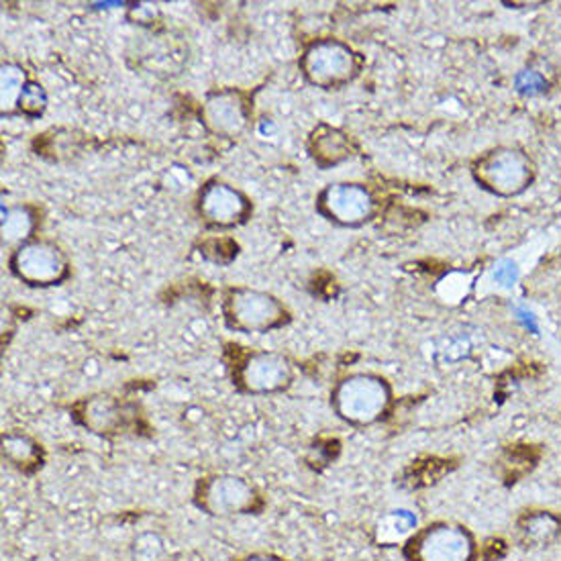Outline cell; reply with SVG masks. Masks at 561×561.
Returning <instances> with one entry per match:
<instances>
[{
    "instance_id": "1",
    "label": "cell",
    "mask_w": 561,
    "mask_h": 561,
    "mask_svg": "<svg viewBox=\"0 0 561 561\" xmlns=\"http://www.w3.org/2000/svg\"><path fill=\"white\" fill-rule=\"evenodd\" d=\"M331 407L341 421L352 427H371L380 423L392 407V388L388 380L357 371L341 378L331 392Z\"/></svg>"
},
{
    "instance_id": "2",
    "label": "cell",
    "mask_w": 561,
    "mask_h": 561,
    "mask_svg": "<svg viewBox=\"0 0 561 561\" xmlns=\"http://www.w3.org/2000/svg\"><path fill=\"white\" fill-rule=\"evenodd\" d=\"M193 503L201 513L215 518L257 515L264 508L260 490L236 473H208L198 478Z\"/></svg>"
},
{
    "instance_id": "3",
    "label": "cell",
    "mask_w": 561,
    "mask_h": 561,
    "mask_svg": "<svg viewBox=\"0 0 561 561\" xmlns=\"http://www.w3.org/2000/svg\"><path fill=\"white\" fill-rule=\"evenodd\" d=\"M222 319L237 333H270L290 321V310L280 298L253 288H229L222 298Z\"/></svg>"
},
{
    "instance_id": "4",
    "label": "cell",
    "mask_w": 561,
    "mask_h": 561,
    "mask_svg": "<svg viewBox=\"0 0 561 561\" xmlns=\"http://www.w3.org/2000/svg\"><path fill=\"white\" fill-rule=\"evenodd\" d=\"M400 551L407 561L478 560L473 533L456 520H433L425 527H419Z\"/></svg>"
},
{
    "instance_id": "5",
    "label": "cell",
    "mask_w": 561,
    "mask_h": 561,
    "mask_svg": "<svg viewBox=\"0 0 561 561\" xmlns=\"http://www.w3.org/2000/svg\"><path fill=\"white\" fill-rule=\"evenodd\" d=\"M231 376L239 392L250 397H270L293 386L295 366L278 352H248L236 359Z\"/></svg>"
},
{
    "instance_id": "6",
    "label": "cell",
    "mask_w": 561,
    "mask_h": 561,
    "mask_svg": "<svg viewBox=\"0 0 561 561\" xmlns=\"http://www.w3.org/2000/svg\"><path fill=\"white\" fill-rule=\"evenodd\" d=\"M298 66L312 87L333 90L354 80L359 72V58L340 39H319L305 49Z\"/></svg>"
},
{
    "instance_id": "7",
    "label": "cell",
    "mask_w": 561,
    "mask_h": 561,
    "mask_svg": "<svg viewBox=\"0 0 561 561\" xmlns=\"http://www.w3.org/2000/svg\"><path fill=\"white\" fill-rule=\"evenodd\" d=\"M16 278L33 288L58 286L68 278L70 264L58 243L47 239H31L15 248L9 260Z\"/></svg>"
},
{
    "instance_id": "8",
    "label": "cell",
    "mask_w": 561,
    "mask_h": 561,
    "mask_svg": "<svg viewBox=\"0 0 561 561\" xmlns=\"http://www.w3.org/2000/svg\"><path fill=\"white\" fill-rule=\"evenodd\" d=\"M473 176L490 193L511 196L523 193L527 184H531L533 165L520 151L496 149L478 160L473 165Z\"/></svg>"
},
{
    "instance_id": "9",
    "label": "cell",
    "mask_w": 561,
    "mask_h": 561,
    "mask_svg": "<svg viewBox=\"0 0 561 561\" xmlns=\"http://www.w3.org/2000/svg\"><path fill=\"white\" fill-rule=\"evenodd\" d=\"M317 208L327 221L341 227H359L374 217L376 203L366 186L355 182H335L319 193Z\"/></svg>"
},
{
    "instance_id": "10",
    "label": "cell",
    "mask_w": 561,
    "mask_h": 561,
    "mask_svg": "<svg viewBox=\"0 0 561 561\" xmlns=\"http://www.w3.org/2000/svg\"><path fill=\"white\" fill-rule=\"evenodd\" d=\"M198 215L217 229H231L250 219L252 203L245 194L225 182H208L198 194Z\"/></svg>"
},
{
    "instance_id": "11",
    "label": "cell",
    "mask_w": 561,
    "mask_h": 561,
    "mask_svg": "<svg viewBox=\"0 0 561 561\" xmlns=\"http://www.w3.org/2000/svg\"><path fill=\"white\" fill-rule=\"evenodd\" d=\"M252 108L239 90H215L203 104V123L210 134L233 139L248 129Z\"/></svg>"
},
{
    "instance_id": "12",
    "label": "cell",
    "mask_w": 561,
    "mask_h": 561,
    "mask_svg": "<svg viewBox=\"0 0 561 561\" xmlns=\"http://www.w3.org/2000/svg\"><path fill=\"white\" fill-rule=\"evenodd\" d=\"M75 416L82 427L89 428L94 435H113L125 423L121 400L104 392L80 400L75 407Z\"/></svg>"
},
{
    "instance_id": "13",
    "label": "cell",
    "mask_w": 561,
    "mask_h": 561,
    "mask_svg": "<svg viewBox=\"0 0 561 561\" xmlns=\"http://www.w3.org/2000/svg\"><path fill=\"white\" fill-rule=\"evenodd\" d=\"M518 543L529 549H546L561 541V515L549 508H527L515 523Z\"/></svg>"
},
{
    "instance_id": "14",
    "label": "cell",
    "mask_w": 561,
    "mask_h": 561,
    "mask_svg": "<svg viewBox=\"0 0 561 561\" xmlns=\"http://www.w3.org/2000/svg\"><path fill=\"white\" fill-rule=\"evenodd\" d=\"M310 158L319 168H333L340 163L350 160L354 156L355 146L352 137L343 134L341 129L329 127V125H319L309 139Z\"/></svg>"
},
{
    "instance_id": "15",
    "label": "cell",
    "mask_w": 561,
    "mask_h": 561,
    "mask_svg": "<svg viewBox=\"0 0 561 561\" xmlns=\"http://www.w3.org/2000/svg\"><path fill=\"white\" fill-rule=\"evenodd\" d=\"M419 529V523L411 511L394 508L376 523L374 537L380 547H402Z\"/></svg>"
},
{
    "instance_id": "16",
    "label": "cell",
    "mask_w": 561,
    "mask_h": 561,
    "mask_svg": "<svg viewBox=\"0 0 561 561\" xmlns=\"http://www.w3.org/2000/svg\"><path fill=\"white\" fill-rule=\"evenodd\" d=\"M2 458L19 472H33L42 466V445L25 433H4Z\"/></svg>"
},
{
    "instance_id": "17",
    "label": "cell",
    "mask_w": 561,
    "mask_h": 561,
    "mask_svg": "<svg viewBox=\"0 0 561 561\" xmlns=\"http://www.w3.org/2000/svg\"><path fill=\"white\" fill-rule=\"evenodd\" d=\"M37 222L30 207L4 208L2 215V241L7 245H23L31 241Z\"/></svg>"
},
{
    "instance_id": "18",
    "label": "cell",
    "mask_w": 561,
    "mask_h": 561,
    "mask_svg": "<svg viewBox=\"0 0 561 561\" xmlns=\"http://www.w3.org/2000/svg\"><path fill=\"white\" fill-rule=\"evenodd\" d=\"M0 84H2V99H0L2 115L19 113L21 96H23V92H25L27 84H30L25 70L21 66H16V64H11V61L2 64V82Z\"/></svg>"
},
{
    "instance_id": "19",
    "label": "cell",
    "mask_w": 561,
    "mask_h": 561,
    "mask_svg": "<svg viewBox=\"0 0 561 561\" xmlns=\"http://www.w3.org/2000/svg\"><path fill=\"white\" fill-rule=\"evenodd\" d=\"M470 354H472V341L468 335H463V333L445 335L444 340L439 341L435 347V362L444 364V366L445 364L454 366Z\"/></svg>"
},
{
    "instance_id": "20",
    "label": "cell",
    "mask_w": 561,
    "mask_h": 561,
    "mask_svg": "<svg viewBox=\"0 0 561 561\" xmlns=\"http://www.w3.org/2000/svg\"><path fill=\"white\" fill-rule=\"evenodd\" d=\"M45 106H47L45 90L39 84L30 82L21 96L19 113H23L25 117H39V115H44Z\"/></svg>"
},
{
    "instance_id": "21",
    "label": "cell",
    "mask_w": 561,
    "mask_h": 561,
    "mask_svg": "<svg viewBox=\"0 0 561 561\" xmlns=\"http://www.w3.org/2000/svg\"><path fill=\"white\" fill-rule=\"evenodd\" d=\"M466 290H468V276L458 274V272L445 276L444 280L439 282V286H437V293L444 298L445 302H458L461 296H466Z\"/></svg>"
},
{
    "instance_id": "22",
    "label": "cell",
    "mask_w": 561,
    "mask_h": 561,
    "mask_svg": "<svg viewBox=\"0 0 561 561\" xmlns=\"http://www.w3.org/2000/svg\"><path fill=\"white\" fill-rule=\"evenodd\" d=\"M546 87V78L541 75H537V72H531V70L520 72V75L517 76V90L518 92H523V94H529V96H533V94L543 92Z\"/></svg>"
},
{
    "instance_id": "23",
    "label": "cell",
    "mask_w": 561,
    "mask_h": 561,
    "mask_svg": "<svg viewBox=\"0 0 561 561\" xmlns=\"http://www.w3.org/2000/svg\"><path fill=\"white\" fill-rule=\"evenodd\" d=\"M518 270L517 264H513V262H501L499 267L494 270V278L501 282L503 286H513L515 282H517Z\"/></svg>"
},
{
    "instance_id": "24",
    "label": "cell",
    "mask_w": 561,
    "mask_h": 561,
    "mask_svg": "<svg viewBox=\"0 0 561 561\" xmlns=\"http://www.w3.org/2000/svg\"><path fill=\"white\" fill-rule=\"evenodd\" d=\"M237 561H288L276 556V553H266V551H257V553H248L243 558H239Z\"/></svg>"
}]
</instances>
